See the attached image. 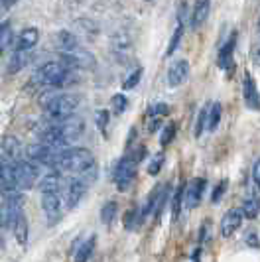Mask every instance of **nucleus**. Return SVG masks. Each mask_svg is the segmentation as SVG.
Segmentation results:
<instances>
[{
    "instance_id": "9",
    "label": "nucleus",
    "mask_w": 260,
    "mask_h": 262,
    "mask_svg": "<svg viewBox=\"0 0 260 262\" xmlns=\"http://www.w3.org/2000/svg\"><path fill=\"white\" fill-rule=\"evenodd\" d=\"M245 221V215H243V211L241 207H233V209H229L225 215H223L221 219V236L223 238H229V236H233L239 229H241V225Z\"/></svg>"
},
{
    "instance_id": "6",
    "label": "nucleus",
    "mask_w": 260,
    "mask_h": 262,
    "mask_svg": "<svg viewBox=\"0 0 260 262\" xmlns=\"http://www.w3.org/2000/svg\"><path fill=\"white\" fill-rule=\"evenodd\" d=\"M111 46H113V53L118 61H126L132 53V48H134V38L130 34V30L126 28H118L117 32L113 34L111 38Z\"/></svg>"
},
{
    "instance_id": "10",
    "label": "nucleus",
    "mask_w": 260,
    "mask_h": 262,
    "mask_svg": "<svg viewBox=\"0 0 260 262\" xmlns=\"http://www.w3.org/2000/svg\"><path fill=\"white\" fill-rule=\"evenodd\" d=\"M87 187H89V184H85L77 176L67 182V189H65V203H67V209H75V207H77L79 201L87 193Z\"/></svg>"
},
{
    "instance_id": "34",
    "label": "nucleus",
    "mask_w": 260,
    "mask_h": 262,
    "mask_svg": "<svg viewBox=\"0 0 260 262\" xmlns=\"http://www.w3.org/2000/svg\"><path fill=\"white\" fill-rule=\"evenodd\" d=\"M227 187H229V182H227V180H221V182H219V185L213 189L211 201H213V203H219V201L223 199V195H225V191H227Z\"/></svg>"
},
{
    "instance_id": "1",
    "label": "nucleus",
    "mask_w": 260,
    "mask_h": 262,
    "mask_svg": "<svg viewBox=\"0 0 260 262\" xmlns=\"http://www.w3.org/2000/svg\"><path fill=\"white\" fill-rule=\"evenodd\" d=\"M93 164H95V158L87 148H67L63 152H57L55 171H71L75 176H81L85 170H89Z\"/></svg>"
},
{
    "instance_id": "19",
    "label": "nucleus",
    "mask_w": 260,
    "mask_h": 262,
    "mask_svg": "<svg viewBox=\"0 0 260 262\" xmlns=\"http://www.w3.org/2000/svg\"><path fill=\"white\" fill-rule=\"evenodd\" d=\"M55 46H57L59 53H63V52H69V50L79 48V39H77V36H73L71 32L61 30V32L55 34Z\"/></svg>"
},
{
    "instance_id": "28",
    "label": "nucleus",
    "mask_w": 260,
    "mask_h": 262,
    "mask_svg": "<svg viewBox=\"0 0 260 262\" xmlns=\"http://www.w3.org/2000/svg\"><path fill=\"white\" fill-rule=\"evenodd\" d=\"M176 132H178V126H176V122H169L166 124L164 128H162V134H160V146L162 148H166L174 142V138H176Z\"/></svg>"
},
{
    "instance_id": "31",
    "label": "nucleus",
    "mask_w": 260,
    "mask_h": 262,
    "mask_svg": "<svg viewBox=\"0 0 260 262\" xmlns=\"http://www.w3.org/2000/svg\"><path fill=\"white\" fill-rule=\"evenodd\" d=\"M109 120H111V113H109V108H99V111H97V126H99V130H101V134H103L104 138H106Z\"/></svg>"
},
{
    "instance_id": "41",
    "label": "nucleus",
    "mask_w": 260,
    "mask_h": 262,
    "mask_svg": "<svg viewBox=\"0 0 260 262\" xmlns=\"http://www.w3.org/2000/svg\"><path fill=\"white\" fill-rule=\"evenodd\" d=\"M258 30H260V16H258Z\"/></svg>"
},
{
    "instance_id": "32",
    "label": "nucleus",
    "mask_w": 260,
    "mask_h": 262,
    "mask_svg": "<svg viewBox=\"0 0 260 262\" xmlns=\"http://www.w3.org/2000/svg\"><path fill=\"white\" fill-rule=\"evenodd\" d=\"M164 162H166V156H164V152H158L156 156L152 158V162L148 164V173H150V176H158V173L162 171V166H164Z\"/></svg>"
},
{
    "instance_id": "29",
    "label": "nucleus",
    "mask_w": 260,
    "mask_h": 262,
    "mask_svg": "<svg viewBox=\"0 0 260 262\" xmlns=\"http://www.w3.org/2000/svg\"><path fill=\"white\" fill-rule=\"evenodd\" d=\"M142 73H144L142 67L134 69L128 77L124 79V83H122V91H132V89H136V85H138V83H140V79H142Z\"/></svg>"
},
{
    "instance_id": "37",
    "label": "nucleus",
    "mask_w": 260,
    "mask_h": 262,
    "mask_svg": "<svg viewBox=\"0 0 260 262\" xmlns=\"http://www.w3.org/2000/svg\"><path fill=\"white\" fill-rule=\"evenodd\" d=\"M162 126V118L160 117H150V122H148V132L150 134H154Z\"/></svg>"
},
{
    "instance_id": "7",
    "label": "nucleus",
    "mask_w": 260,
    "mask_h": 262,
    "mask_svg": "<svg viewBox=\"0 0 260 262\" xmlns=\"http://www.w3.org/2000/svg\"><path fill=\"white\" fill-rule=\"evenodd\" d=\"M205 187H207V180L205 178H193L189 184L183 187V207L185 209H195L199 207L203 193H205Z\"/></svg>"
},
{
    "instance_id": "25",
    "label": "nucleus",
    "mask_w": 260,
    "mask_h": 262,
    "mask_svg": "<svg viewBox=\"0 0 260 262\" xmlns=\"http://www.w3.org/2000/svg\"><path fill=\"white\" fill-rule=\"evenodd\" d=\"M117 213H118L117 201H106V203L103 205V209H101V221H103V225L111 227V225L115 223Z\"/></svg>"
},
{
    "instance_id": "42",
    "label": "nucleus",
    "mask_w": 260,
    "mask_h": 262,
    "mask_svg": "<svg viewBox=\"0 0 260 262\" xmlns=\"http://www.w3.org/2000/svg\"><path fill=\"white\" fill-rule=\"evenodd\" d=\"M0 4H2V0H0ZM0 8H2V6H0Z\"/></svg>"
},
{
    "instance_id": "24",
    "label": "nucleus",
    "mask_w": 260,
    "mask_h": 262,
    "mask_svg": "<svg viewBox=\"0 0 260 262\" xmlns=\"http://www.w3.org/2000/svg\"><path fill=\"white\" fill-rule=\"evenodd\" d=\"M28 59H30V52H22V50H16L12 53V59H10V66H8V73H18L22 67H26Z\"/></svg>"
},
{
    "instance_id": "16",
    "label": "nucleus",
    "mask_w": 260,
    "mask_h": 262,
    "mask_svg": "<svg viewBox=\"0 0 260 262\" xmlns=\"http://www.w3.org/2000/svg\"><path fill=\"white\" fill-rule=\"evenodd\" d=\"M209 12H211V0H195L189 26L193 28V30H197L199 26H203V24L207 22Z\"/></svg>"
},
{
    "instance_id": "18",
    "label": "nucleus",
    "mask_w": 260,
    "mask_h": 262,
    "mask_svg": "<svg viewBox=\"0 0 260 262\" xmlns=\"http://www.w3.org/2000/svg\"><path fill=\"white\" fill-rule=\"evenodd\" d=\"M59 184H61L59 171H50L44 178H39L38 187L41 193H59Z\"/></svg>"
},
{
    "instance_id": "14",
    "label": "nucleus",
    "mask_w": 260,
    "mask_h": 262,
    "mask_svg": "<svg viewBox=\"0 0 260 262\" xmlns=\"http://www.w3.org/2000/svg\"><path fill=\"white\" fill-rule=\"evenodd\" d=\"M234 46H236V32L231 34V38L227 39V41L221 46V50H219L217 61H219V67H221L223 71H231V69L234 67V59H233Z\"/></svg>"
},
{
    "instance_id": "35",
    "label": "nucleus",
    "mask_w": 260,
    "mask_h": 262,
    "mask_svg": "<svg viewBox=\"0 0 260 262\" xmlns=\"http://www.w3.org/2000/svg\"><path fill=\"white\" fill-rule=\"evenodd\" d=\"M169 113V106L164 105V103H158V105H152L150 106V111H148V117H166Z\"/></svg>"
},
{
    "instance_id": "3",
    "label": "nucleus",
    "mask_w": 260,
    "mask_h": 262,
    "mask_svg": "<svg viewBox=\"0 0 260 262\" xmlns=\"http://www.w3.org/2000/svg\"><path fill=\"white\" fill-rule=\"evenodd\" d=\"M14 166H16V182L20 189H30L39 182V166L36 162L22 158Z\"/></svg>"
},
{
    "instance_id": "33",
    "label": "nucleus",
    "mask_w": 260,
    "mask_h": 262,
    "mask_svg": "<svg viewBox=\"0 0 260 262\" xmlns=\"http://www.w3.org/2000/svg\"><path fill=\"white\" fill-rule=\"evenodd\" d=\"M113 111L120 115V113H124L126 111V106H128V99H126V95H122V93H117L115 97H113Z\"/></svg>"
},
{
    "instance_id": "17",
    "label": "nucleus",
    "mask_w": 260,
    "mask_h": 262,
    "mask_svg": "<svg viewBox=\"0 0 260 262\" xmlns=\"http://www.w3.org/2000/svg\"><path fill=\"white\" fill-rule=\"evenodd\" d=\"M39 39V30L38 28H26V30H22L20 32V36H18V46H16V50H22V52H30L36 43H38Z\"/></svg>"
},
{
    "instance_id": "26",
    "label": "nucleus",
    "mask_w": 260,
    "mask_h": 262,
    "mask_svg": "<svg viewBox=\"0 0 260 262\" xmlns=\"http://www.w3.org/2000/svg\"><path fill=\"white\" fill-rule=\"evenodd\" d=\"M221 115H223L221 103H213V105L209 106V120H207V130L209 132H213L217 126H219V122H221Z\"/></svg>"
},
{
    "instance_id": "27",
    "label": "nucleus",
    "mask_w": 260,
    "mask_h": 262,
    "mask_svg": "<svg viewBox=\"0 0 260 262\" xmlns=\"http://www.w3.org/2000/svg\"><path fill=\"white\" fill-rule=\"evenodd\" d=\"M207 120H209V108L203 106L197 113V122H195V138H201V134L207 130Z\"/></svg>"
},
{
    "instance_id": "22",
    "label": "nucleus",
    "mask_w": 260,
    "mask_h": 262,
    "mask_svg": "<svg viewBox=\"0 0 260 262\" xmlns=\"http://www.w3.org/2000/svg\"><path fill=\"white\" fill-rule=\"evenodd\" d=\"M243 215H245V219H256L260 213V197L254 195V193H250V195L243 201Z\"/></svg>"
},
{
    "instance_id": "40",
    "label": "nucleus",
    "mask_w": 260,
    "mask_h": 262,
    "mask_svg": "<svg viewBox=\"0 0 260 262\" xmlns=\"http://www.w3.org/2000/svg\"><path fill=\"white\" fill-rule=\"evenodd\" d=\"M199 254H201V247L193 250V258H191V262H199Z\"/></svg>"
},
{
    "instance_id": "23",
    "label": "nucleus",
    "mask_w": 260,
    "mask_h": 262,
    "mask_svg": "<svg viewBox=\"0 0 260 262\" xmlns=\"http://www.w3.org/2000/svg\"><path fill=\"white\" fill-rule=\"evenodd\" d=\"M93 249H95V236H89L85 243H81L75 250V262H89L91 260Z\"/></svg>"
},
{
    "instance_id": "30",
    "label": "nucleus",
    "mask_w": 260,
    "mask_h": 262,
    "mask_svg": "<svg viewBox=\"0 0 260 262\" xmlns=\"http://www.w3.org/2000/svg\"><path fill=\"white\" fill-rule=\"evenodd\" d=\"M182 36H183V22H178L176 32H174V36H171V39H169V43H168V50H166V55H168V57L171 53H176L180 41H182Z\"/></svg>"
},
{
    "instance_id": "2",
    "label": "nucleus",
    "mask_w": 260,
    "mask_h": 262,
    "mask_svg": "<svg viewBox=\"0 0 260 262\" xmlns=\"http://www.w3.org/2000/svg\"><path fill=\"white\" fill-rule=\"evenodd\" d=\"M77 106L79 97L75 95H53V97H48V101L44 103V115L55 124L73 117Z\"/></svg>"
},
{
    "instance_id": "39",
    "label": "nucleus",
    "mask_w": 260,
    "mask_h": 262,
    "mask_svg": "<svg viewBox=\"0 0 260 262\" xmlns=\"http://www.w3.org/2000/svg\"><path fill=\"white\" fill-rule=\"evenodd\" d=\"M4 229H6V227H4L2 221H0V249L4 247Z\"/></svg>"
},
{
    "instance_id": "4",
    "label": "nucleus",
    "mask_w": 260,
    "mask_h": 262,
    "mask_svg": "<svg viewBox=\"0 0 260 262\" xmlns=\"http://www.w3.org/2000/svg\"><path fill=\"white\" fill-rule=\"evenodd\" d=\"M61 63L67 69H93L97 66V59L91 52H87L85 48H75V50H69V52L61 53Z\"/></svg>"
},
{
    "instance_id": "43",
    "label": "nucleus",
    "mask_w": 260,
    "mask_h": 262,
    "mask_svg": "<svg viewBox=\"0 0 260 262\" xmlns=\"http://www.w3.org/2000/svg\"><path fill=\"white\" fill-rule=\"evenodd\" d=\"M146 2H152V0H146Z\"/></svg>"
},
{
    "instance_id": "5",
    "label": "nucleus",
    "mask_w": 260,
    "mask_h": 262,
    "mask_svg": "<svg viewBox=\"0 0 260 262\" xmlns=\"http://www.w3.org/2000/svg\"><path fill=\"white\" fill-rule=\"evenodd\" d=\"M136 168H138V164L130 158V154H126V156L118 162L117 168H115V184H117L118 191L128 189L130 184L136 178Z\"/></svg>"
},
{
    "instance_id": "20",
    "label": "nucleus",
    "mask_w": 260,
    "mask_h": 262,
    "mask_svg": "<svg viewBox=\"0 0 260 262\" xmlns=\"http://www.w3.org/2000/svg\"><path fill=\"white\" fill-rule=\"evenodd\" d=\"M12 231H14L16 241H18V245H20V247H26L28 238H30V227H28V219L24 213L18 215V219H16V223H14Z\"/></svg>"
},
{
    "instance_id": "13",
    "label": "nucleus",
    "mask_w": 260,
    "mask_h": 262,
    "mask_svg": "<svg viewBox=\"0 0 260 262\" xmlns=\"http://www.w3.org/2000/svg\"><path fill=\"white\" fill-rule=\"evenodd\" d=\"M243 97H245V103L248 108L260 111V93L256 87V81L252 79L250 73H245V79H243Z\"/></svg>"
},
{
    "instance_id": "11",
    "label": "nucleus",
    "mask_w": 260,
    "mask_h": 262,
    "mask_svg": "<svg viewBox=\"0 0 260 262\" xmlns=\"http://www.w3.org/2000/svg\"><path fill=\"white\" fill-rule=\"evenodd\" d=\"M52 126L63 136L69 144H71L73 140H77L79 136L83 134V128H85L83 120H81V118H73V117L67 118V120H61V122H55Z\"/></svg>"
},
{
    "instance_id": "38",
    "label": "nucleus",
    "mask_w": 260,
    "mask_h": 262,
    "mask_svg": "<svg viewBox=\"0 0 260 262\" xmlns=\"http://www.w3.org/2000/svg\"><path fill=\"white\" fill-rule=\"evenodd\" d=\"M10 32V24L6 22V20H0V38L4 36V34H8Z\"/></svg>"
},
{
    "instance_id": "36",
    "label": "nucleus",
    "mask_w": 260,
    "mask_h": 262,
    "mask_svg": "<svg viewBox=\"0 0 260 262\" xmlns=\"http://www.w3.org/2000/svg\"><path fill=\"white\" fill-rule=\"evenodd\" d=\"M252 182L260 189V158L254 162V166H252Z\"/></svg>"
},
{
    "instance_id": "12",
    "label": "nucleus",
    "mask_w": 260,
    "mask_h": 262,
    "mask_svg": "<svg viewBox=\"0 0 260 262\" xmlns=\"http://www.w3.org/2000/svg\"><path fill=\"white\" fill-rule=\"evenodd\" d=\"M189 75V61L187 59H178L174 61L171 67L168 69V75H166V81H168L169 89H176L180 87L183 81Z\"/></svg>"
},
{
    "instance_id": "8",
    "label": "nucleus",
    "mask_w": 260,
    "mask_h": 262,
    "mask_svg": "<svg viewBox=\"0 0 260 262\" xmlns=\"http://www.w3.org/2000/svg\"><path fill=\"white\" fill-rule=\"evenodd\" d=\"M41 211L48 225H57L61 219V199L59 193H41Z\"/></svg>"
},
{
    "instance_id": "15",
    "label": "nucleus",
    "mask_w": 260,
    "mask_h": 262,
    "mask_svg": "<svg viewBox=\"0 0 260 262\" xmlns=\"http://www.w3.org/2000/svg\"><path fill=\"white\" fill-rule=\"evenodd\" d=\"M0 154L6 158V160H10V162H18V160H22V144H20V140L12 136V134H8V136H4L2 138V144H0Z\"/></svg>"
},
{
    "instance_id": "21",
    "label": "nucleus",
    "mask_w": 260,
    "mask_h": 262,
    "mask_svg": "<svg viewBox=\"0 0 260 262\" xmlns=\"http://www.w3.org/2000/svg\"><path fill=\"white\" fill-rule=\"evenodd\" d=\"M183 187L185 185H178L174 195H171V205H169V217H171V223H178L180 221V215H182V207H183Z\"/></svg>"
}]
</instances>
